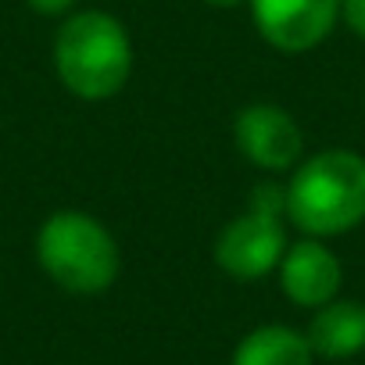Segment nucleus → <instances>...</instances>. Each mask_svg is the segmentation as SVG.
I'll return each instance as SVG.
<instances>
[{"label": "nucleus", "instance_id": "f257e3e1", "mask_svg": "<svg viewBox=\"0 0 365 365\" xmlns=\"http://www.w3.org/2000/svg\"><path fill=\"white\" fill-rule=\"evenodd\" d=\"M287 219L304 237H340L365 219V158L354 150H319L287 182Z\"/></svg>", "mask_w": 365, "mask_h": 365}, {"label": "nucleus", "instance_id": "f03ea898", "mask_svg": "<svg viewBox=\"0 0 365 365\" xmlns=\"http://www.w3.org/2000/svg\"><path fill=\"white\" fill-rule=\"evenodd\" d=\"M54 68L65 90L83 101L115 97L133 72V43L125 26L108 11L72 15L58 29Z\"/></svg>", "mask_w": 365, "mask_h": 365}, {"label": "nucleus", "instance_id": "7ed1b4c3", "mask_svg": "<svg viewBox=\"0 0 365 365\" xmlns=\"http://www.w3.org/2000/svg\"><path fill=\"white\" fill-rule=\"evenodd\" d=\"M36 258L43 272L68 294H104L122 269V255L104 222L86 212H58L36 233Z\"/></svg>", "mask_w": 365, "mask_h": 365}, {"label": "nucleus", "instance_id": "20e7f679", "mask_svg": "<svg viewBox=\"0 0 365 365\" xmlns=\"http://www.w3.org/2000/svg\"><path fill=\"white\" fill-rule=\"evenodd\" d=\"M287 190L262 182L251 194V205L240 219L222 226L215 237V265L233 279H262L279 269L287 251Z\"/></svg>", "mask_w": 365, "mask_h": 365}, {"label": "nucleus", "instance_id": "39448f33", "mask_svg": "<svg viewBox=\"0 0 365 365\" xmlns=\"http://www.w3.org/2000/svg\"><path fill=\"white\" fill-rule=\"evenodd\" d=\"M340 4L344 0H247L262 40L287 54L319 47L333 33Z\"/></svg>", "mask_w": 365, "mask_h": 365}, {"label": "nucleus", "instance_id": "423d86ee", "mask_svg": "<svg viewBox=\"0 0 365 365\" xmlns=\"http://www.w3.org/2000/svg\"><path fill=\"white\" fill-rule=\"evenodd\" d=\"M233 136L240 154L265 172L294 168L304 150V133L297 118L279 104H247L233 122Z\"/></svg>", "mask_w": 365, "mask_h": 365}, {"label": "nucleus", "instance_id": "0eeeda50", "mask_svg": "<svg viewBox=\"0 0 365 365\" xmlns=\"http://www.w3.org/2000/svg\"><path fill=\"white\" fill-rule=\"evenodd\" d=\"M340 283H344V269H340L336 255L315 237L290 244L279 258V287L297 308L329 304L336 297Z\"/></svg>", "mask_w": 365, "mask_h": 365}, {"label": "nucleus", "instance_id": "6e6552de", "mask_svg": "<svg viewBox=\"0 0 365 365\" xmlns=\"http://www.w3.org/2000/svg\"><path fill=\"white\" fill-rule=\"evenodd\" d=\"M315 358H354L365 351V304L361 301H329L315 308L308 329H304Z\"/></svg>", "mask_w": 365, "mask_h": 365}, {"label": "nucleus", "instance_id": "1a4fd4ad", "mask_svg": "<svg viewBox=\"0 0 365 365\" xmlns=\"http://www.w3.org/2000/svg\"><path fill=\"white\" fill-rule=\"evenodd\" d=\"M230 365H315V351L304 333L272 322L251 329L237 344Z\"/></svg>", "mask_w": 365, "mask_h": 365}, {"label": "nucleus", "instance_id": "9d476101", "mask_svg": "<svg viewBox=\"0 0 365 365\" xmlns=\"http://www.w3.org/2000/svg\"><path fill=\"white\" fill-rule=\"evenodd\" d=\"M340 15H344L347 29H351L354 36L365 40V0H344V4H340Z\"/></svg>", "mask_w": 365, "mask_h": 365}, {"label": "nucleus", "instance_id": "9b49d317", "mask_svg": "<svg viewBox=\"0 0 365 365\" xmlns=\"http://www.w3.org/2000/svg\"><path fill=\"white\" fill-rule=\"evenodd\" d=\"M26 4L40 15H65V11L76 8V0H26Z\"/></svg>", "mask_w": 365, "mask_h": 365}, {"label": "nucleus", "instance_id": "f8f14e48", "mask_svg": "<svg viewBox=\"0 0 365 365\" xmlns=\"http://www.w3.org/2000/svg\"><path fill=\"white\" fill-rule=\"evenodd\" d=\"M208 8H240V4H247V0H205Z\"/></svg>", "mask_w": 365, "mask_h": 365}]
</instances>
